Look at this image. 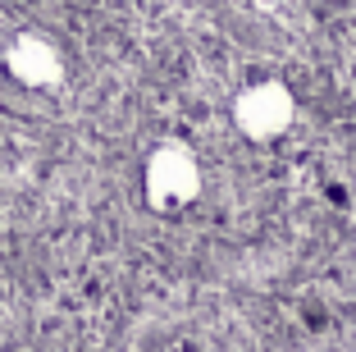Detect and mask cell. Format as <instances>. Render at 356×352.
<instances>
[{
  "label": "cell",
  "mask_w": 356,
  "mask_h": 352,
  "mask_svg": "<svg viewBox=\"0 0 356 352\" xmlns=\"http://www.w3.org/2000/svg\"><path fill=\"white\" fill-rule=\"evenodd\" d=\"M10 64L23 73V78H28L32 87H37V83L46 87V83L55 78V73H60V60H55V55H51V46H46V42H37V37H23V42L14 46Z\"/></svg>",
  "instance_id": "cell-1"
}]
</instances>
